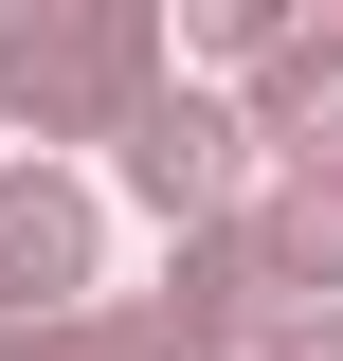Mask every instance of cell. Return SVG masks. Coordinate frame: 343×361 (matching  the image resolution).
<instances>
[{"instance_id": "cell-1", "label": "cell", "mask_w": 343, "mask_h": 361, "mask_svg": "<svg viewBox=\"0 0 343 361\" xmlns=\"http://www.w3.org/2000/svg\"><path fill=\"white\" fill-rule=\"evenodd\" d=\"M163 73L181 54H163L145 0H37V18H0V127H37V163L54 145H109Z\"/></svg>"}, {"instance_id": "cell-2", "label": "cell", "mask_w": 343, "mask_h": 361, "mask_svg": "<svg viewBox=\"0 0 343 361\" xmlns=\"http://www.w3.org/2000/svg\"><path fill=\"white\" fill-rule=\"evenodd\" d=\"M109 180H127V199H145L163 235H217L235 199H253V127H235V90L163 73V90L127 109V127H109Z\"/></svg>"}, {"instance_id": "cell-3", "label": "cell", "mask_w": 343, "mask_h": 361, "mask_svg": "<svg viewBox=\"0 0 343 361\" xmlns=\"http://www.w3.org/2000/svg\"><path fill=\"white\" fill-rule=\"evenodd\" d=\"M253 325H271V289H253V253H235V217H217V235L163 253V289L90 307V343L109 361H253Z\"/></svg>"}, {"instance_id": "cell-4", "label": "cell", "mask_w": 343, "mask_h": 361, "mask_svg": "<svg viewBox=\"0 0 343 361\" xmlns=\"http://www.w3.org/2000/svg\"><path fill=\"white\" fill-rule=\"evenodd\" d=\"M90 253H109L90 180L73 163H0V325H73L90 307Z\"/></svg>"}, {"instance_id": "cell-5", "label": "cell", "mask_w": 343, "mask_h": 361, "mask_svg": "<svg viewBox=\"0 0 343 361\" xmlns=\"http://www.w3.org/2000/svg\"><path fill=\"white\" fill-rule=\"evenodd\" d=\"M235 253H253V289H271V307H343V163H253Z\"/></svg>"}, {"instance_id": "cell-6", "label": "cell", "mask_w": 343, "mask_h": 361, "mask_svg": "<svg viewBox=\"0 0 343 361\" xmlns=\"http://www.w3.org/2000/svg\"><path fill=\"white\" fill-rule=\"evenodd\" d=\"M235 127H253V163H343V18L271 37V73L235 90Z\"/></svg>"}, {"instance_id": "cell-7", "label": "cell", "mask_w": 343, "mask_h": 361, "mask_svg": "<svg viewBox=\"0 0 343 361\" xmlns=\"http://www.w3.org/2000/svg\"><path fill=\"white\" fill-rule=\"evenodd\" d=\"M181 37H199V54H217V73H235V90H253V73H271V37H289V0H199Z\"/></svg>"}, {"instance_id": "cell-8", "label": "cell", "mask_w": 343, "mask_h": 361, "mask_svg": "<svg viewBox=\"0 0 343 361\" xmlns=\"http://www.w3.org/2000/svg\"><path fill=\"white\" fill-rule=\"evenodd\" d=\"M253 361H343V307H271V325H253Z\"/></svg>"}, {"instance_id": "cell-9", "label": "cell", "mask_w": 343, "mask_h": 361, "mask_svg": "<svg viewBox=\"0 0 343 361\" xmlns=\"http://www.w3.org/2000/svg\"><path fill=\"white\" fill-rule=\"evenodd\" d=\"M0 361H109V343H90V307H73V325H0Z\"/></svg>"}]
</instances>
